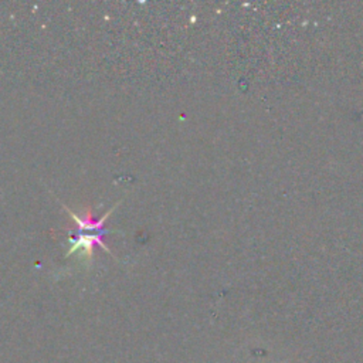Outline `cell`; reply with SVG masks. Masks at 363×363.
I'll use <instances>...</instances> for the list:
<instances>
[{
	"mask_svg": "<svg viewBox=\"0 0 363 363\" xmlns=\"http://www.w3.org/2000/svg\"><path fill=\"white\" fill-rule=\"evenodd\" d=\"M116 206L118 204H115L112 208H109L102 217L94 218L91 213L86 214L85 217H81L77 213H74L71 208H68L65 204H62V207L67 210V213L71 214V217L77 223V231L71 233V238H68L71 242V248L67 252V255H71L77 251L85 252L86 255H92L94 247H96V245L101 247L108 254H111L108 245L104 242V237L108 233H111L109 230L105 228V221L108 220L109 214L115 210Z\"/></svg>",
	"mask_w": 363,
	"mask_h": 363,
	"instance_id": "obj_1",
	"label": "cell"
}]
</instances>
